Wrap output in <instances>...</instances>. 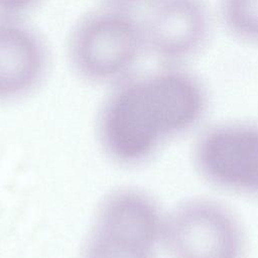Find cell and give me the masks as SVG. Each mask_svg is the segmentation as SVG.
Wrapping results in <instances>:
<instances>
[{
	"mask_svg": "<svg viewBox=\"0 0 258 258\" xmlns=\"http://www.w3.org/2000/svg\"><path fill=\"white\" fill-rule=\"evenodd\" d=\"M207 107L198 77L173 66L129 76L116 84L100 116L104 147L115 159L134 163L168 136L192 127Z\"/></svg>",
	"mask_w": 258,
	"mask_h": 258,
	"instance_id": "cell-1",
	"label": "cell"
},
{
	"mask_svg": "<svg viewBox=\"0 0 258 258\" xmlns=\"http://www.w3.org/2000/svg\"><path fill=\"white\" fill-rule=\"evenodd\" d=\"M130 8L108 3L74 25L68 52L79 77L95 84H117L132 74L146 48L141 19Z\"/></svg>",
	"mask_w": 258,
	"mask_h": 258,
	"instance_id": "cell-2",
	"label": "cell"
},
{
	"mask_svg": "<svg viewBox=\"0 0 258 258\" xmlns=\"http://www.w3.org/2000/svg\"><path fill=\"white\" fill-rule=\"evenodd\" d=\"M163 225L154 202L124 189L102 204L87 238L85 258H154Z\"/></svg>",
	"mask_w": 258,
	"mask_h": 258,
	"instance_id": "cell-3",
	"label": "cell"
},
{
	"mask_svg": "<svg viewBox=\"0 0 258 258\" xmlns=\"http://www.w3.org/2000/svg\"><path fill=\"white\" fill-rule=\"evenodd\" d=\"M171 258H242L239 223L225 207L210 200L179 206L163 225Z\"/></svg>",
	"mask_w": 258,
	"mask_h": 258,
	"instance_id": "cell-4",
	"label": "cell"
},
{
	"mask_svg": "<svg viewBox=\"0 0 258 258\" xmlns=\"http://www.w3.org/2000/svg\"><path fill=\"white\" fill-rule=\"evenodd\" d=\"M196 163L212 183L258 195V125L227 123L206 131L196 146Z\"/></svg>",
	"mask_w": 258,
	"mask_h": 258,
	"instance_id": "cell-5",
	"label": "cell"
},
{
	"mask_svg": "<svg viewBox=\"0 0 258 258\" xmlns=\"http://www.w3.org/2000/svg\"><path fill=\"white\" fill-rule=\"evenodd\" d=\"M141 22L146 50L168 64L197 54L211 31L204 0H150Z\"/></svg>",
	"mask_w": 258,
	"mask_h": 258,
	"instance_id": "cell-6",
	"label": "cell"
},
{
	"mask_svg": "<svg viewBox=\"0 0 258 258\" xmlns=\"http://www.w3.org/2000/svg\"><path fill=\"white\" fill-rule=\"evenodd\" d=\"M48 66L49 52L41 34L20 17L0 16V101L32 92Z\"/></svg>",
	"mask_w": 258,
	"mask_h": 258,
	"instance_id": "cell-7",
	"label": "cell"
},
{
	"mask_svg": "<svg viewBox=\"0 0 258 258\" xmlns=\"http://www.w3.org/2000/svg\"><path fill=\"white\" fill-rule=\"evenodd\" d=\"M219 12L225 28L236 39L258 44V0H220Z\"/></svg>",
	"mask_w": 258,
	"mask_h": 258,
	"instance_id": "cell-8",
	"label": "cell"
},
{
	"mask_svg": "<svg viewBox=\"0 0 258 258\" xmlns=\"http://www.w3.org/2000/svg\"><path fill=\"white\" fill-rule=\"evenodd\" d=\"M40 0H0V16L20 17Z\"/></svg>",
	"mask_w": 258,
	"mask_h": 258,
	"instance_id": "cell-9",
	"label": "cell"
},
{
	"mask_svg": "<svg viewBox=\"0 0 258 258\" xmlns=\"http://www.w3.org/2000/svg\"><path fill=\"white\" fill-rule=\"evenodd\" d=\"M107 1L109 3H112V4L131 7L132 5H135L137 3H140V2H143V1H146V0H107Z\"/></svg>",
	"mask_w": 258,
	"mask_h": 258,
	"instance_id": "cell-10",
	"label": "cell"
}]
</instances>
